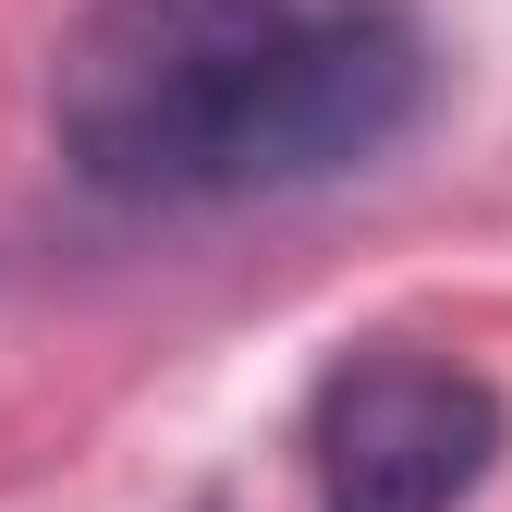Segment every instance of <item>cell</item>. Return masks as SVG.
<instances>
[{
  "instance_id": "obj_1",
  "label": "cell",
  "mask_w": 512,
  "mask_h": 512,
  "mask_svg": "<svg viewBox=\"0 0 512 512\" xmlns=\"http://www.w3.org/2000/svg\"><path fill=\"white\" fill-rule=\"evenodd\" d=\"M439 86L415 0H86L49 147L122 208H269L391 159Z\"/></svg>"
},
{
  "instance_id": "obj_2",
  "label": "cell",
  "mask_w": 512,
  "mask_h": 512,
  "mask_svg": "<svg viewBox=\"0 0 512 512\" xmlns=\"http://www.w3.org/2000/svg\"><path fill=\"white\" fill-rule=\"evenodd\" d=\"M512 452V403L464 354L427 342H366L317 378L305 415V464L317 512H464Z\"/></svg>"
}]
</instances>
